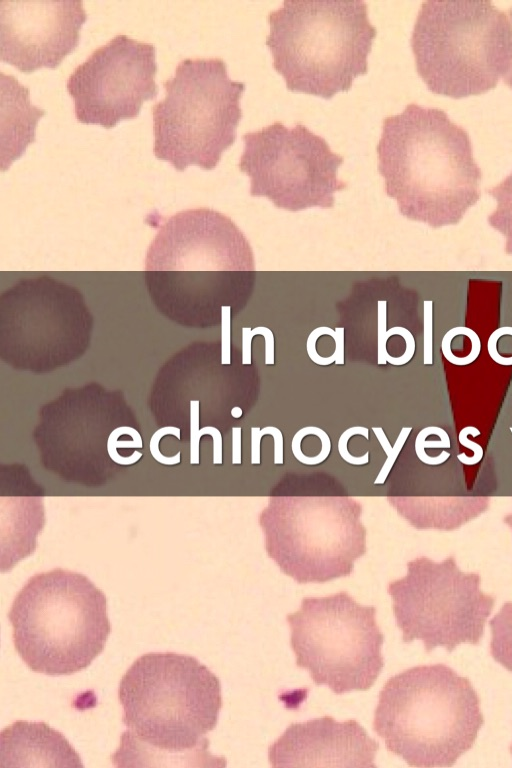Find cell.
Masks as SVG:
<instances>
[{
	"label": "cell",
	"mask_w": 512,
	"mask_h": 768,
	"mask_svg": "<svg viewBox=\"0 0 512 768\" xmlns=\"http://www.w3.org/2000/svg\"><path fill=\"white\" fill-rule=\"evenodd\" d=\"M126 730L111 761L125 766H224L206 735L222 707L219 678L195 657L174 652L140 656L118 687Z\"/></svg>",
	"instance_id": "cell-1"
},
{
	"label": "cell",
	"mask_w": 512,
	"mask_h": 768,
	"mask_svg": "<svg viewBox=\"0 0 512 768\" xmlns=\"http://www.w3.org/2000/svg\"><path fill=\"white\" fill-rule=\"evenodd\" d=\"M376 151L385 192L409 219L454 224L480 197L470 136L442 109L409 103L385 117Z\"/></svg>",
	"instance_id": "cell-2"
},
{
	"label": "cell",
	"mask_w": 512,
	"mask_h": 768,
	"mask_svg": "<svg viewBox=\"0 0 512 768\" xmlns=\"http://www.w3.org/2000/svg\"><path fill=\"white\" fill-rule=\"evenodd\" d=\"M254 270L252 247L236 223L201 207L162 223L146 252L144 281L160 314L180 326L202 328L214 322L216 305L221 316L226 307L216 277Z\"/></svg>",
	"instance_id": "cell-3"
},
{
	"label": "cell",
	"mask_w": 512,
	"mask_h": 768,
	"mask_svg": "<svg viewBox=\"0 0 512 768\" xmlns=\"http://www.w3.org/2000/svg\"><path fill=\"white\" fill-rule=\"evenodd\" d=\"M484 723L470 680L445 664L419 665L383 686L373 728L413 767H450L470 750Z\"/></svg>",
	"instance_id": "cell-4"
},
{
	"label": "cell",
	"mask_w": 512,
	"mask_h": 768,
	"mask_svg": "<svg viewBox=\"0 0 512 768\" xmlns=\"http://www.w3.org/2000/svg\"><path fill=\"white\" fill-rule=\"evenodd\" d=\"M33 439L43 467L62 481L99 487L143 456L138 420L121 390L65 388L39 410Z\"/></svg>",
	"instance_id": "cell-5"
},
{
	"label": "cell",
	"mask_w": 512,
	"mask_h": 768,
	"mask_svg": "<svg viewBox=\"0 0 512 768\" xmlns=\"http://www.w3.org/2000/svg\"><path fill=\"white\" fill-rule=\"evenodd\" d=\"M273 67L291 91L326 99L368 70L377 34L363 0H285L268 16Z\"/></svg>",
	"instance_id": "cell-6"
},
{
	"label": "cell",
	"mask_w": 512,
	"mask_h": 768,
	"mask_svg": "<svg viewBox=\"0 0 512 768\" xmlns=\"http://www.w3.org/2000/svg\"><path fill=\"white\" fill-rule=\"evenodd\" d=\"M8 618L21 659L32 671L51 676L86 669L111 631L105 594L84 574L61 568L30 577Z\"/></svg>",
	"instance_id": "cell-7"
},
{
	"label": "cell",
	"mask_w": 512,
	"mask_h": 768,
	"mask_svg": "<svg viewBox=\"0 0 512 768\" xmlns=\"http://www.w3.org/2000/svg\"><path fill=\"white\" fill-rule=\"evenodd\" d=\"M410 43L428 89L453 98L487 92L512 65V24L489 0L424 1Z\"/></svg>",
	"instance_id": "cell-8"
},
{
	"label": "cell",
	"mask_w": 512,
	"mask_h": 768,
	"mask_svg": "<svg viewBox=\"0 0 512 768\" xmlns=\"http://www.w3.org/2000/svg\"><path fill=\"white\" fill-rule=\"evenodd\" d=\"M163 87L152 108L155 157L177 171L215 168L236 139L245 84L229 77L224 60L208 58L182 60Z\"/></svg>",
	"instance_id": "cell-9"
},
{
	"label": "cell",
	"mask_w": 512,
	"mask_h": 768,
	"mask_svg": "<svg viewBox=\"0 0 512 768\" xmlns=\"http://www.w3.org/2000/svg\"><path fill=\"white\" fill-rule=\"evenodd\" d=\"M361 503L351 497H271L259 514L267 555L300 584L349 576L366 553Z\"/></svg>",
	"instance_id": "cell-10"
},
{
	"label": "cell",
	"mask_w": 512,
	"mask_h": 768,
	"mask_svg": "<svg viewBox=\"0 0 512 768\" xmlns=\"http://www.w3.org/2000/svg\"><path fill=\"white\" fill-rule=\"evenodd\" d=\"M94 317L76 287L48 275L20 279L0 295V359L45 374L89 349Z\"/></svg>",
	"instance_id": "cell-11"
},
{
	"label": "cell",
	"mask_w": 512,
	"mask_h": 768,
	"mask_svg": "<svg viewBox=\"0 0 512 768\" xmlns=\"http://www.w3.org/2000/svg\"><path fill=\"white\" fill-rule=\"evenodd\" d=\"M287 622L296 665L316 685L342 695L375 683L384 666V635L374 606L359 604L345 591L306 597Z\"/></svg>",
	"instance_id": "cell-12"
},
{
	"label": "cell",
	"mask_w": 512,
	"mask_h": 768,
	"mask_svg": "<svg viewBox=\"0 0 512 768\" xmlns=\"http://www.w3.org/2000/svg\"><path fill=\"white\" fill-rule=\"evenodd\" d=\"M238 167L250 179V195L266 197L281 209L331 208L347 187L337 176L344 158L301 123L275 121L243 135Z\"/></svg>",
	"instance_id": "cell-13"
},
{
	"label": "cell",
	"mask_w": 512,
	"mask_h": 768,
	"mask_svg": "<svg viewBox=\"0 0 512 768\" xmlns=\"http://www.w3.org/2000/svg\"><path fill=\"white\" fill-rule=\"evenodd\" d=\"M479 584L477 575H465L453 563L409 562L407 575L388 585L403 642L421 640L426 652L479 644L495 604Z\"/></svg>",
	"instance_id": "cell-14"
},
{
	"label": "cell",
	"mask_w": 512,
	"mask_h": 768,
	"mask_svg": "<svg viewBox=\"0 0 512 768\" xmlns=\"http://www.w3.org/2000/svg\"><path fill=\"white\" fill-rule=\"evenodd\" d=\"M154 45L117 35L97 48L67 80L78 122L113 128L136 118L144 101L156 98Z\"/></svg>",
	"instance_id": "cell-15"
},
{
	"label": "cell",
	"mask_w": 512,
	"mask_h": 768,
	"mask_svg": "<svg viewBox=\"0 0 512 768\" xmlns=\"http://www.w3.org/2000/svg\"><path fill=\"white\" fill-rule=\"evenodd\" d=\"M83 2L1 1L0 59L24 73L55 69L79 44Z\"/></svg>",
	"instance_id": "cell-16"
},
{
	"label": "cell",
	"mask_w": 512,
	"mask_h": 768,
	"mask_svg": "<svg viewBox=\"0 0 512 768\" xmlns=\"http://www.w3.org/2000/svg\"><path fill=\"white\" fill-rule=\"evenodd\" d=\"M379 744L354 719L293 723L268 749L273 767H376Z\"/></svg>",
	"instance_id": "cell-17"
},
{
	"label": "cell",
	"mask_w": 512,
	"mask_h": 768,
	"mask_svg": "<svg viewBox=\"0 0 512 768\" xmlns=\"http://www.w3.org/2000/svg\"><path fill=\"white\" fill-rule=\"evenodd\" d=\"M0 744V767H83L64 735L43 722H14L1 732Z\"/></svg>",
	"instance_id": "cell-18"
},
{
	"label": "cell",
	"mask_w": 512,
	"mask_h": 768,
	"mask_svg": "<svg viewBox=\"0 0 512 768\" xmlns=\"http://www.w3.org/2000/svg\"><path fill=\"white\" fill-rule=\"evenodd\" d=\"M0 498L8 502L7 523H1V571L4 573L34 553L45 519L41 490L32 496L1 495Z\"/></svg>",
	"instance_id": "cell-19"
},
{
	"label": "cell",
	"mask_w": 512,
	"mask_h": 768,
	"mask_svg": "<svg viewBox=\"0 0 512 768\" xmlns=\"http://www.w3.org/2000/svg\"><path fill=\"white\" fill-rule=\"evenodd\" d=\"M2 109V156L1 169L5 171L13 161L19 158L26 147L35 141V129L38 120L45 111L31 105L29 89L17 82L13 76L1 73Z\"/></svg>",
	"instance_id": "cell-20"
},
{
	"label": "cell",
	"mask_w": 512,
	"mask_h": 768,
	"mask_svg": "<svg viewBox=\"0 0 512 768\" xmlns=\"http://www.w3.org/2000/svg\"><path fill=\"white\" fill-rule=\"evenodd\" d=\"M490 653L493 659L512 672V602L504 603L489 621Z\"/></svg>",
	"instance_id": "cell-21"
},
{
	"label": "cell",
	"mask_w": 512,
	"mask_h": 768,
	"mask_svg": "<svg viewBox=\"0 0 512 768\" xmlns=\"http://www.w3.org/2000/svg\"><path fill=\"white\" fill-rule=\"evenodd\" d=\"M308 438L305 442L297 433L291 441L293 456L304 451L308 452L299 460L301 464L308 466L319 465L324 462L331 452V440L328 434L316 426L303 427Z\"/></svg>",
	"instance_id": "cell-22"
},
{
	"label": "cell",
	"mask_w": 512,
	"mask_h": 768,
	"mask_svg": "<svg viewBox=\"0 0 512 768\" xmlns=\"http://www.w3.org/2000/svg\"><path fill=\"white\" fill-rule=\"evenodd\" d=\"M488 193L498 202L497 208L489 216V223L508 237L512 245V171Z\"/></svg>",
	"instance_id": "cell-23"
},
{
	"label": "cell",
	"mask_w": 512,
	"mask_h": 768,
	"mask_svg": "<svg viewBox=\"0 0 512 768\" xmlns=\"http://www.w3.org/2000/svg\"><path fill=\"white\" fill-rule=\"evenodd\" d=\"M451 443L447 432L437 426H428L420 430L415 439V452L420 461L427 465L444 463L450 453L442 451L438 456H429L425 448H450Z\"/></svg>",
	"instance_id": "cell-24"
},
{
	"label": "cell",
	"mask_w": 512,
	"mask_h": 768,
	"mask_svg": "<svg viewBox=\"0 0 512 768\" xmlns=\"http://www.w3.org/2000/svg\"><path fill=\"white\" fill-rule=\"evenodd\" d=\"M372 431L386 454V460L374 480L375 485H381L385 483L400 451L412 431V428L403 427L393 446L390 444L382 427H372Z\"/></svg>",
	"instance_id": "cell-25"
},
{
	"label": "cell",
	"mask_w": 512,
	"mask_h": 768,
	"mask_svg": "<svg viewBox=\"0 0 512 768\" xmlns=\"http://www.w3.org/2000/svg\"><path fill=\"white\" fill-rule=\"evenodd\" d=\"M354 435L364 436L365 439H369V429L363 426H353L346 429L340 435L338 439V452L340 457L348 464L361 466L366 465L369 462V452H365L364 455L354 456L348 451V441Z\"/></svg>",
	"instance_id": "cell-26"
},
{
	"label": "cell",
	"mask_w": 512,
	"mask_h": 768,
	"mask_svg": "<svg viewBox=\"0 0 512 768\" xmlns=\"http://www.w3.org/2000/svg\"><path fill=\"white\" fill-rule=\"evenodd\" d=\"M468 435H472L473 437H476V436L480 435V431L476 427L467 426V427H464L459 432V442H460V444L462 446H464V447H467V448L473 450L474 455L472 457H469L466 454L461 453V454L457 455V458H458V460L460 462H462L465 465H475L478 462H480V460L482 459V457H483V449L476 442H473V441L469 440L467 438Z\"/></svg>",
	"instance_id": "cell-27"
},
{
	"label": "cell",
	"mask_w": 512,
	"mask_h": 768,
	"mask_svg": "<svg viewBox=\"0 0 512 768\" xmlns=\"http://www.w3.org/2000/svg\"><path fill=\"white\" fill-rule=\"evenodd\" d=\"M265 435H271L274 439V464L284 463V438L281 430L274 426L262 428Z\"/></svg>",
	"instance_id": "cell-28"
},
{
	"label": "cell",
	"mask_w": 512,
	"mask_h": 768,
	"mask_svg": "<svg viewBox=\"0 0 512 768\" xmlns=\"http://www.w3.org/2000/svg\"><path fill=\"white\" fill-rule=\"evenodd\" d=\"M263 429L259 427L251 428V464L258 465L261 463L260 445L261 438L264 436Z\"/></svg>",
	"instance_id": "cell-29"
},
{
	"label": "cell",
	"mask_w": 512,
	"mask_h": 768,
	"mask_svg": "<svg viewBox=\"0 0 512 768\" xmlns=\"http://www.w3.org/2000/svg\"><path fill=\"white\" fill-rule=\"evenodd\" d=\"M241 427L232 428V464H241Z\"/></svg>",
	"instance_id": "cell-30"
},
{
	"label": "cell",
	"mask_w": 512,
	"mask_h": 768,
	"mask_svg": "<svg viewBox=\"0 0 512 768\" xmlns=\"http://www.w3.org/2000/svg\"><path fill=\"white\" fill-rule=\"evenodd\" d=\"M265 339V364L266 365H272L274 364V337L273 333L270 329L266 328L264 329V332L262 334Z\"/></svg>",
	"instance_id": "cell-31"
},
{
	"label": "cell",
	"mask_w": 512,
	"mask_h": 768,
	"mask_svg": "<svg viewBox=\"0 0 512 768\" xmlns=\"http://www.w3.org/2000/svg\"><path fill=\"white\" fill-rule=\"evenodd\" d=\"M508 18H509V20H510V22H511V24H512V7H511V8H509V10H508ZM503 79H504L505 83H506V84H507L509 87H511V88H512V65H511V67H510L509 71L507 72V74L504 76V78H503Z\"/></svg>",
	"instance_id": "cell-32"
},
{
	"label": "cell",
	"mask_w": 512,
	"mask_h": 768,
	"mask_svg": "<svg viewBox=\"0 0 512 768\" xmlns=\"http://www.w3.org/2000/svg\"><path fill=\"white\" fill-rule=\"evenodd\" d=\"M230 414H231V416H232L233 418H236V419H238V418H240V417L242 416V414H243V411H242V409H241L240 407H238V406H234V407L231 409V411H230Z\"/></svg>",
	"instance_id": "cell-33"
},
{
	"label": "cell",
	"mask_w": 512,
	"mask_h": 768,
	"mask_svg": "<svg viewBox=\"0 0 512 768\" xmlns=\"http://www.w3.org/2000/svg\"><path fill=\"white\" fill-rule=\"evenodd\" d=\"M510 753H511V755H512V744H511V746H510Z\"/></svg>",
	"instance_id": "cell-34"
}]
</instances>
